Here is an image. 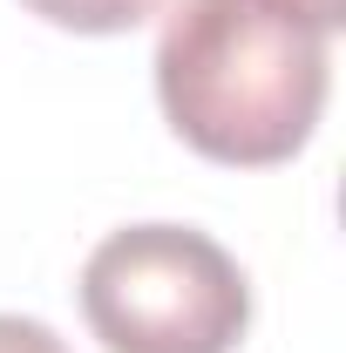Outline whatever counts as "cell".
Segmentation results:
<instances>
[{
  "label": "cell",
  "instance_id": "obj_3",
  "mask_svg": "<svg viewBox=\"0 0 346 353\" xmlns=\"http://www.w3.org/2000/svg\"><path fill=\"white\" fill-rule=\"evenodd\" d=\"M21 7L41 14L48 28H68V34H130L163 0H21Z\"/></svg>",
  "mask_w": 346,
  "mask_h": 353
},
{
  "label": "cell",
  "instance_id": "obj_1",
  "mask_svg": "<svg viewBox=\"0 0 346 353\" xmlns=\"http://www.w3.org/2000/svg\"><path fill=\"white\" fill-rule=\"evenodd\" d=\"M326 34L278 0H176L156 34V102L170 130L231 170L299 157L326 109Z\"/></svg>",
  "mask_w": 346,
  "mask_h": 353
},
{
  "label": "cell",
  "instance_id": "obj_4",
  "mask_svg": "<svg viewBox=\"0 0 346 353\" xmlns=\"http://www.w3.org/2000/svg\"><path fill=\"white\" fill-rule=\"evenodd\" d=\"M0 353H68V340L41 326V319H21V312H0Z\"/></svg>",
  "mask_w": 346,
  "mask_h": 353
},
{
  "label": "cell",
  "instance_id": "obj_2",
  "mask_svg": "<svg viewBox=\"0 0 346 353\" xmlns=\"http://www.w3.org/2000/svg\"><path fill=\"white\" fill-rule=\"evenodd\" d=\"M82 312L109 353H238L252 326V285L204 231L130 224L88 252Z\"/></svg>",
  "mask_w": 346,
  "mask_h": 353
},
{
  "label": "cell",
  "instance_id": "obj_5",
  "mask_svg": "<svg viewBox=\"0 0 346 353\" xmlns=\"http://www.w3.org/2000/svg\"><path fill=\"white\" fill-rule=\"evenodd\" d=\"M278 7H285V14H299L305 28H319L326 41L340 34V21H346V0H278Z\"/></svg>",
  "mask_w": 346,
  "mask_h": 353
}]
</instances>
